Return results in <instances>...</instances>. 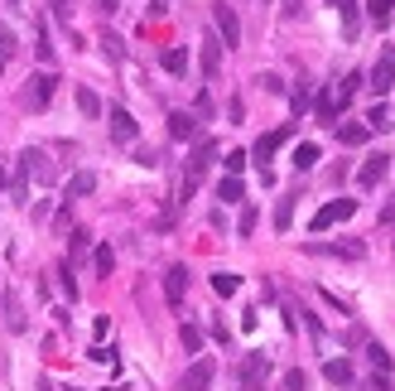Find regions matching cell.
Wrapping results in <instances>:
<instances>
[{"instance_id": "obj_6", "label": "cell", "mask_w": 395, "mask_h": 391, "mask_svg": "<svg viewBox=\"0 0 395 391\" xmlns=\"http://www.w3.org/2000/svg\"><path fill=\"white\" fill-rule=\"evenodd\" d=\"M304 252L309 256H333V261H362V256H367V242H309Z\"/></svg>"}, {"instance_id": "obj_34", "label": "cell", "mask_w": 395, "mask_h": 391, "mask_svg": "<svg viewBox=\"0 0 395 391\" xmlns=\"http://www.w3.org/2000/svg\"><path fill=\"white\" fill-rule=\"evenodd\" d=\"M10 194H15V203H25V198H29V174H25V169H15V179H10Z\"/></svg>"}, {"instance_id": "obj_42", "label": "cell", "mask_w": 395, "mask_h": 391, "mask_svg": "<svg viewBox=\"0 0 395 391\" xmlns=\"http://www.w3.org/2000/svg\"><path fill=\"white\" fill-rule=\"evenodd\" d=\"M92 358H97V363H111V367H116V348H92Z\"/></svg>"}, {"instance_id": "obj_20", "label": "cell", "mask_w": 395, "mask_h": 391, "mask_svg": "<svg viewBox=\"0 0 395 391\" xmlns=\"http://www.w3.org/2000/svg\"><path fill=\"white\" fill-rule=\"evenodd\" d=\"M159 63H164V73L184 78V73H188V49H164V54H159Z\"/></svg>"}, {"instance_id": "obj_8", "label": "cell", "mask_w": 395, "mask_h": 391, "mask_svg": "<svg viewBox=\"0 0 395 391\" xmlns=\"http://www.w3.org/2000/svg\"><path fill=\"white\" fill-rule=\"evenodd\" d=\"M20 169H25L29 179H39V184H58V169H53L49 155H44V150H34V145L20 155Z\"/></svg>"}, {"instance_id": "obj_32", "label": "cell", "mask_w": 395, "mask_h": 391, "mask_svg": "<svg viewBox=\"0 0 395 391\" xmlns=\"http://www.w3.org/2000/svg\"><path fill=\"white\" fill-rule=\"evenodd\" d=\"M78 112L82 116H97V112H102V102H97V92H92V87H78Z\"/></svg>"}, {"instance_id": "obj_28", "label": "cell", "mask_w": 395, "mask_h": 391, "mask_svg": "<svg viewBox=\"0 0 395 391\" xmlns=\"http://www.w3.org/2000/svg\"><path fill=\"white\" fill-rule=\"evenodd\" d=\"M290 223H294V194L275 203V227H280V232H290Z\"/></svg>"}, {"instance_id": "obj_45", "label": "cell", "mask_w": 395, "mask_h": 391, "mask_svg": "<svg viewBox=\"0 0 395 391\" xmlns=\"http://www.w3.org/2000/svg\"><path fill=\"white\" fill-rule=\"evenodd\" d=\"M39 391H53V382H49V377H39Z\"/></svg>"}, {"instance_id": "obj_38", "label": "cell", "mask_w": 395, "mask_h": 391, "mask_svg": "<svg viewBox=\"0 0 395 391\" xmlns=\"http://www.w3.org/2000/svg\"><path fill=\"white\" fill-rule=\"evenodd\" d=\"M362 391H395V387H391V377H386V372H376V377L362 382Z\"/></svg>"}, {"instance_id": "obj_30", "label": "cell", "mask_w": 395, "mask_h": 391, "mask_svg": "<svg viewBox=\"0 0 395 391\" xmlns=\"http://www.w3.org/2000/svg\"><path fill=\"white\" fill-rule=\"evenodd\" d=\"M256 223H261V213H256V203H246V208H241V218H237V232H241V237H251Z\"/></svg>"}, {"instance_id": "obj_9", "label": "cell", "mask_w": 395, "mask_h": 391, "mask_svg": "<svg viewBox=\"0 0 395 391\" xmlns=\"http://www.w3.org/2000/svg\"><path fill=\"white\" fill-rule=\"evenodd\" d=\"M290 131H294V121H290V126H280V131H265V136L256 140V150H251V160H256L261 169H270V160H275V150H280V145L290 140Z\"/></svg>"}, {"instance_id": "obj_25", "label": "cell", "mask_w": 395, "mask_h": 391, "mask_svg": "<svg viewBox=\"0 0 395 391\" xmlns=\"http://www.w3.org/2000/svg\"><path fill=\"white\" fill-rule=\"evenodd\" d=\"M92 271H97V276H111V271H116V252H111V247H97V252H92Z\"/></svg>"}, {"instance_id": "obj_40", "label": "cell", "mask_w": 395, "mask_h": 391, "mask_svg": "<svg viewBox=\"0 0 395 391\" xmlns=\"http://www.w3.org/2000/svg\"><path fill=\"white\" fill-rule=\"evenodd\" d=\"M246 160H251L246 150H232V155H227V174H241V169H246Z\"/></svg>"}, {"instance_id": "obj_2", "label": "cell", "mask_w": 395, "mask_h": 391, "mask_svg": "<svg viewBox=\"0 0 395 391\" xmlns=\"http://www.w3.org/2000/svg\"><path fill=\"white\" fill-rule=\"evenodd\" d=\"M53 87H58V78L53 73H34L25 83V92H20V102H25V112H44L53 102Z\"/></svg>"}, {"instance_id": "obj_46", "label": "cell", "mask_w": 395, "mask_h": 391, "mask_svg": "<svg viewBox=\"0 0 395 391\" xmlns=\"http://www.w3.org/2000/svg\"><path fill=\"white\" fill-rule=\"evenodd\" d=\"M106 391H126V387H106Z\"/></svg>"}, {"instance_id": "obj_35", "label": "cell", "mask_w": 395, "mask_h": 391, "mask_svg": "<svg viewBox=\"0 0 395 391\" xmlns=\"http://www.w3.org/2000/svg\"><path fill=\"white\" fill-rule=\"evenodd\" d=\"M338 10H343V29H347V39H352L357 34V0H343Z\"/></svg>"}, {"instance_id": "obj_17", "label": "cell", "mask_w": 395, "mask_h": 391, "mask_svg": "<svg viewBox=\"0 0 395 391\" xmlns=\"http://www.w3.org/2000/svg\"><path fill=\"white\" fill-rule=\"evenodd\" d=\"M367 131H395V112L386 107V102H376L367 112Z\"/></svg>"}, {"instance_id": "obj_37", "label": "cell", "mask_w": 395, "mask_h": 391, "mask_svg": "<svg viewBox=\"0 0 395 391\" xmlns=\"http://www.w3.org/2000/svg\"><path fill=\"white\" fill-rule=\"evenodd\" d=\"M102 49H106V58H116V63L126 58V49H121V39H116V34H102Z\"/></svg>"}, {"instance_id": "obj_13", "label": "cell", "mask_w": 395, "mask_h": 391, "mask_svg": "<svg viewBox=\"0 0 395 391\" xmlns=\"http://www.w3.org/2000/svg\"><path fill=\"white\" fill-rule=\"evenodd\" d=\"M184 295H188V271H184V266H169V271H164V300L179 309V305H184Z\"/></svg>"}, {"instance_id": "obj_26", "label": "cell", "mask_w": 395, "mask_h": 391, "mask_svg": "<svg viewBox=\"0 0 395 391\" xmlns=\"http://www.w3.org/2000/svg\"><path fill=\"white\" fill-rule=\"evenodd\" d=\"M367 15L376 20V25H391V15H395V0H367Z\"/></svg>"}, {"instance_id": "obj_1", "label": "cell", "mask_w": 395, "mask_h": 391, "mask_svg": "<svg viewBox=\"0 0 395 391\" xmlns=\"http://www.w3.org/2000/svg\"><path fill=\"white\" fill-rule=\"evenodd\" d=\"M217 160V140H198L193 145V155H188V174H184V198H193L198 194V184H203V174H208V165Z\"/></svg>"}, {"instance_id": "obj_36", "label": "cell", "mask_w": 395, "mask_h": 391, "mask_svg": "<svg viewBox=\"0 0 395 391\" xmlns=\"http://www.w3.org/2000/svg\"><path fill=\"white\" fill-rule=\"evenodd\" d=\"M34 54H39V63H53V44H49V29L39 25V44H34Z\"/></svg>"}, {"instance_id": "obj_3", "label": "cell", "mask_w": 395, "mask_h": 391, "mask_svg": "<svg viewBox=\"0 0 395 391\" xmlns=\"http://www.w3.org/2000/svg\"><path fill=\"white\" fill-rule=\"evenodd\" d=\"M367 87L376 92V97H381V102H386V92L395 87V49H391V44H386V49L376 54V63H371V78H367Z\"/></svg>"}, {"instance_id": "obj_7", "label": "cell", "mask_w": 395, "mask_h": 391, "mask_svg": "<svg viewBox=\"0 0 395 391\" xmlns=\"http://www.w3.org/2000/svg\"><path fill=\"white\" fill-rule=\"evenodd\" d=\"M212 20H217V39H222L227 49H237V44H241V20H237V10L217 0V5H212Z\"/></svg>"}, {"instance_id": "obj_44", "label": "cell", "mask_w": 395, "mask_h": 391, "mask_svg": "<svg viewBox=\"0 0 395 391\" xmlns=\"http://www.w3.org/2000/svg\"><path fill=\"white\" fill-rule=\"evenodd\" d=\"M53 10H58V15H68V0H53Z\"/></svg>"}, {"instance_id": "obj_19", "label": "cell", "mask_w": 395, "mask_h": 391, "mask_svg": "<svg viewBox=\"0 0 395 391\" xmlns=\"http://www.w3.org/2000/svg\"><path fill=\"white\" fill-rule=\"evenodd\" d=\"M5 329H15V334L25 329V309H20V295H15V290H5Z\"/></svg>"}, {"instance_id": "obj_29", "label": "cell", "mask_w": 395, "mask_h": 391, "mask_svg": "<svg viewBox=\"0 0 395 391\" xmlns=\"http://www.w3.org/2000/svg\"><path fill=\"white\" fill-rule=\"evenodd\" d=\"M179 343H184L188 353H203V329H198V324H184V329H179Z\"/></svg>"}, {"instance_id": "obj_10", "label": "cell", "mask_w": 395, "mask_h": 391, "mask_svg": "<svg viewBox=\"0 0 395 391\" xmlns=\"http://www.w3.org/2000/svg\"><path fill=\"white\" fill-rule=\"evenodd\" d=\"M106 121H111V140H116V145H131V140L140 136V121H135L126 107H111V112H106Z\"/></svg>"}, {"instance_id": "obj_5", "label": "cell", "mask_w": 395, "mask_h": 391, "mask_svg": "<svg viewBox=\"0 0 395 391\" xmlns=\"http://www.w3.org/2000/svg\"><path fill=\"white\" fill-rule=\"evenodd\" d=\"M352 213H357V198H333V203H323V208L314 213V223H309V227H314V232H328V227L347 223Z\"/></svg>"}, {"instance_id": "obj_43", "label": "cell", "mask_w": 395, "mask_h": 391, "mask_svg": "<svg viewBox=\"0 0 395 391\" xmlns=\"http://www.w3.org/2000/svg\"><path fill=\"white\" fill-rule=\"evenodd\" d=\"M381 223H395V198L386 203V213H381Z\"/></svg>"}, {"instance_id": "obj_41", "label": "cell", "mask_w": 395, "mask_h": 391, "mask_svg": "<svg viewBox=\"0 0 395 391\" xmlns=\"http://www.w3.org/2000/svg\"><path fill=\"white\" fill-rule=\"evenodd\" d=\"M304 107H309V87H299V92H294V116H304Z\"/></svg>"}, {"instance_id": "obj_23", "label": "cell", "mask_w": 395, "mask_h": 391, "mask_svg": "<svg viewBox=\"0 0 395 391\" xmlns=\"http://www.w3.org/2000/svg\"><path fill=\"white\" fill-rule=\"evenodd\" d=\"M92 189H97V174H87V169L68 179V198H87V194H92Z\"/></svg>"}, {"instance_id": "obj_22", "label": "cell", "mask_w": 395, "mask_h": 391, "mask_svg": "<svg viewBox=\"0 0 395 391\" xmlns=\"http://www.w3.org/2000/svg\"><path fill=\"white\" fill-rule=\"evenodd\" d=\"M367 121H347V126H338V140H343V145H367Z\"/></svg>"}, {"instance_id": "obj_15", "label": "cell", "mask_w": 395, "mask_h": 391, "mask_svg": "<svg viewBox=\"0 0 395 391\" xmlns=\"http://www.w3.org/2000/svg\"><path fill=\"white\" fill-rule=\"evenodd\" d=\"M169 136H174V140H193V136H198V116H193V112H174V116H169Z\"/></svg>"}, {"instance_id": "obj_48", "label": "cell", "mask_w": 395, "mask_h": 391, "mask_svg": "<svg viewBox=\"0 0 395 391\" xmlns=\"http://www.w3.org/2000/svg\"><path fill=\"white\" fill-rule=\"evenodd\" d=\"M10 5H20V0H10Z\"/></svg>"}, {"instance_id": "obj_27", "label": "cell", "mask_w": 395, "mask_h": 391, "mask_svg": "<svg viewBox=\"0 0 395 391\" xmlns=\"http://www.w3.org/2000/svg\"><path fill=\"white\" fill-rule=\"evenodd\" d=\"M212 290H217V295H237V290H241V276H232V271H217V276H212Z\"/></svg>"}, {"instance_id": "obj_31", "label": "cell", "mask_w": 395, "mask_h": 391, "mask_svg": "<svg viewBox=\"0 0 395 391\" xmlns=\"http://www.w3.org/2000/svg\"><path fill=\"white\" fill-rule=\"evenodd\" d=\"M367 358H371V367H376V372H386V377H391V353H386L381 343H367Z\"/></svg>"}, {"instance_id": "obj_39", "label": "cell", "mask_w": 395, "mask_h": 391, "mask_svg": "<svg viewBox=\"0 0 395 391\" xmlns=\"http://www.w3.org/2000/svg\"><path fill=\"white\" fill-rule=\"evenodd\" d=\"M87 247H92V242H87V232L78 227V232H73V242H68V252H73V261H78V256L87 252Z\"/></svg>"}, {"instance_id": "obj_12", "label": "cell", "mask_w": 395, "mask_h": 391, "mask_svg": "<svg viewBox=\"0 0 395 391\" xmlns=\"http://www.w3.org/2000/svg\"><path fill=\"white\" fill-rule=\"evenodd\" d=\"M212 377H217L212 358H198V363L184 372V382H179V387H184V391H208V387H212Z\"/></svg>"}, {"instance_id": "obj_33", "label": "cell", "mask_w": 395, "mask_h": 391, "mask_svg": "<svg viewBox=\"0 0 395 391\" xmlns=\"http://www.w3.org/2000/svg\"><path fill=\"white\" fill-rule=\"evenodd\" d=\"M318 165V145H299L294 150V169H314Z\"/></svg>"}, {"instance_id": "obj_16", "label": "cell", "mask_w": 395, "mask_h": 391, "mask_svg": "<svg viewBox=\"0 0 395 391\" xmlns=\"http://www.w3.org/2000/svg\"><path fill=\"white\" fill-rule=\"evenodd\" d=\"M217 68H222V39H217V34H208V39H203V73H208V78H217Z\"/></svg>"}, {"instance_id": "obj_24", "label": "cell", "mask_w": 395, "mask_h": 391, "mask_svg": "<svg viewBox=\"0 0 395 391\" xmlns=\"http://www.w3.org/2000/svg\"><path fill=\"white\" fill-rule=\"evenodd\" d=\"M217 198H222V203H241V198H246V189H241L237 174H227V179L217 184Z\"/></svg>"}, {"instance_id": "obj_14", "label": "cell", "mask_w": 395, "mask_h": 391, "mask_svg": "<svg viewBox=\"0 0 395 391\" xmlns=\"http://www.w3.org/2000/svg\"><path fill=\"white\" fill-rule=\"evenodd\" d=\"M323 377H328L333 387H352V382H357V367L347 363V358H328V363H323Z\"/></svg>"}, {"instance_id": "obj_4", "label": "cell", "mask_w": 395, "mask_h": 391, "mask_svg": "<svg viewBox=\"0 0 395 391\" xmlns=\"http://www.w3.org/2000/svg\"><path fill=\"white\" fill-rule=\"evenodd\" d=\"M265 377H270V358H265V353L241 358V367H237V387L241 391H265Z\"/></svg>"}, {"instance_id": "obj_47", "label": "cell", "mask_w": 395, "mask_h": 391, "mask_svg": "<svg viewBox=\"0 0 395 391\" xmlns=\"http://www.w3.org/2000/svg\"><path fill=\"white\" fill-rule=\"evenodd\" d=\"M328 5H343V0H328Z\"/></svg>"}, {"instance_id": "obj_11", "label": "cell", "mask_w": 395, "mask_h": 391, "mask_svg": "<svg viewBox=\"0 0 395 391\" xmlns=\"http://www.w3.org/2000/svg\"><path fill=\"white\" fill-rule=\"evenodd\" d=\"M386 174H391V155H367L362 169H357V184H362V189H376Z\"/></svg>"}, {"instance_id": "obj_18", "label": "cell", "mask_w": 395, "mask_h": 391, "mask_svg": "<svg viewBox=\"0 0 395 391\" xmlns=\"http://www.w3.org/2000/svg\"><path fill=\"white\" fill-rule=\"evenodd\" d=\"M314 116L323 121V126H333V121H338V97H333V92H318L314 97Z\"/></svg>"}, {"instance_id": "obj_21", "label": "cell", "mask_w": 395, "mask_h": 391, "mask_svg": "<svg viewBox=\"0 0 395 391\" xmlns=\"http://www.w3.org/2000/svg\"><path fill=\"white\" fill-rule=\"evenodd\" d=\"M367 83V78H362V73H347L343 83H338V92H333V97H338V112H343L347 102H352V97H357V87Z\"/></svg>"}]
</instances>
